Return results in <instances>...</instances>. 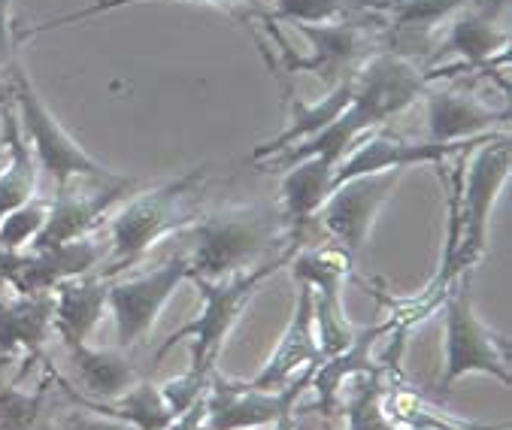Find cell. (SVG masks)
Wrapping results in <instances>:
<instances>
[{"mask_svg":"<svg viewBox=\"0 0 512 430\" xmlns=\"http://www.w3.org/2000/svg\"><path fill=\"white\" fill-rule=\"evenodd\" d=\"M425 70H419L409 58H400L394 52H373L352 76V100L346 110L319 134L306 137L294 146H285L282 152L270 155L273 167L267 170H288L303 158L322 155L334 164L346 158V152L373 128L385 125L391 116L403 113L425 88H428Z\"/></svg>","mask_w":512,"mask_h":430,"instance_id":"7a4b0ae2","label":"cell"},{"mask_svg":"<svg viewBox=\"0 0 512 430\" xmlns=\"http://www.w3.org/2000/svg\"><path fill=\"white\" fill-rule=\"evenodd\" d=\"M322 358L325 355H322V346H319V337H316L313 297H310V288H306L303 282H297L294 315L288 321L285 334L279 337L276 349L270 352V358L264 361V367L252 379V385L264 388V391L285 388L288 382H294V376H300L306 367H316Z\"/></svg>","mask_w":512,"mask_h":430,"instance_id":"9a60e30c","label":"cell"},{"mask_svg":"<svg viewBox=\"0 0 512 430\" xmlns=\"http://www.w3.org/2000/svg\"><path fill=\"white\" fill-rule=\"evenodd\" d=\"M185 279H188V258L179 246L170 252L167 261L155 264L152 270L110 282L107 309L116 318V334L122 349H134L152 334L164 303Z\"/></svg>","mask_w":512,"mask_h":430,"instance_id":"9c48e42d","label":"cell"},{"mask_svg":"<svg viewBox=\"0 0 512 430\" xmlns=\"http://www.w3.org/2000/svg\"><path fill=\"white\" fill-rule=\"evenodd\" d=\"M294 255H282V258H273L255 270H246V273H237L231 279H219V282H210V279H191L197 288H200V297H203V306L197 312V318L185 321L179 331H173L164 346L158 349L155 361H161L170 349H176L182 340H191V367L158 385L170 412L173 415H182L185 409H191L203 394L210 388V379L216 373V364H219V355L231 337V331L237 328V321L243 318L249 300L258 294V288L273 276L279 273L285 264H291Z\"/></svg>","mask_w":512,"mask_h":430,"instance_id":"3957f363","label":"cell"},{"mask_svg":"<svg viewBox=\"0 0 512 430\" xmlns=\"http://www.w3.org/2000/svg\"><path fill=\"white\" fill-rule=\"evenodd\" d=\"M104 258L107 243L88 237L52 249H31L28 255L0 249V282L16 288V294H52L61 282L91 273Z\"/></svg>","mask_w":512,"mask_h":430,"instance_id":"4fadbf2b","label":"cell"},{"mask_svg":"<svg viewBox=\"0 0 512 430\" xmlns=\"http://www.w3.org/2000/svg\"><path fill=\"white\" fill-rule=\"evenodd\" d=\"M10 94L16 100L19 110V128L25 131V140H31L34 158L37 164L52 176L55 188H64L76 179H113L119 173H113L110 167L97 164L58 122L55 116L46 110V103L40 100L34 82L28 79L25 67L19 58H13L10 64Z\"/></svg>","mask_w":512,"mask_h":430,"instance_id":"52a82bcc","label":"cell"},{"mask_svg":"<svg viewBox=\"0 0 512 430\" xmlns=\"http://www.w3.org/2000/svg\"><path fill=\"white\" fill-rule=\"evenodd\" d=\"M294 279L310 288L313 297V318L322 355H337L355 340V328L343 306V285L352 270V258L340 246H319L306 249L291 258Z\"/></svg>","mask_w":512,"mask_h":430,"instance_id":"30bf717a","label":"cell"},{"mask_svg":"<svg viewBox=\"0 0 512 430\" xmlns=\"http://www.w3.org/2000/svg\"><path fill=\"white\" fill-rule=\"evenodd\" d=\"M107 288L110 279L104 276H76L61 282L52 297H55V309H52V328L61 337L64 349L82 346L88 343L91 331L100 325V318L107 312Z\"/></svg>","mask_w":512,"mask_h":430,"instance_id":"e0dca14e","label":"cell"},{"mask_svg":"<svg viewBox=\"0 0 512 430\" xmlns=\"http://www.w3.org/2000/svg\"><path fill=\"white\" fill-rule=\"evenodd\" d=\"M188 258V279H231L255 270L273 258L297 255L303 240L291 237V228L279 206H222L188 228L182 237Z\"/></svg>","mask_w":512,"mask_h":430,"instance_id":"277c9868","label":"cell"},{"mask_svg":"<svg viewBox=\"0 0 512 430\" xmlns=\"http://www.w3.org/2000/svg\"><path fill=\"white\" fill-rule=\"evenodd\" d=\"M131 185H134L131 179L113 176L104 182L76 179L58 188L55 200L49 203L46 225L31 243V249H52V246H64L73 240H85L97 228L100 215H107L113 206H119L131 194Z\"/></svg>","mask_w":512,"mask_h":430,"instance_id":"7c38bea8","label":"cell"},{"mask_svg":"<svg viewBox=\"0 0 512 430\" xmlns=\"http://www.w3.org/2000/svg\"><path fill=\"white\" fill-rule=\"evenodd\" d=\"M52 294H16L0 300V355L40 352L52 328Z\"/></svg>","mask_w":512,"mask_h":430,"instance_id":"44dd1931","label":"cell"},{"mask_svg":"<svg viewBox=\"0 0 512 430\" xmlns=\"http://www.w3.org/2000/svg\"><path fill=\"white\" fill-rule=\"evenodd\" d=\"M134 4H161V0H94V4L82 7V10H73L67 16H58L52 22H43V25H34V28H25L16 34V40H28L34 34H46V31H55V28H64V25H76V22H85L91 16H100V13H110V10H122V7H134ZM200 4H219V7H234V4H249V7H261V0H200Z\"/></svg>","mask_w":512,"mask_h":430,"instance_id":"4316f807","label":"cell"},{"mask_svg":"<svg viewBox=\"0 0 512 430\" xmlns=\"http://www.w3.org/2000/svg\"><path fill=\"white\" fill-rule=\"evenodd\" d=\"M334 170H337V164L322 155L303 158L294 167L282 170L285 179L279 188L282 191L279 209L285 215L294 240H306V231H310L313 219L319 215L322 203L328 200V194L334 188Z\"/></svg>","mask_w":512,"mask_h":430,"instance_id":"ac0fdd59","label":"cell"},{"mask_svg":"<svg viewBox=\"0 0 512 430\" xmlns=\"http://www.w3.org/2000/svg\"><path fill=\"white\" fill-rule=\"evenodd\" d=\"M67 361L76 385L85 391V397L70 391V400L107 403L122 397L128 388L140 382V370L119 349H91L88 343H82L67 349Z\"/></svg>","mask_w":512,"mask_h":430,"instance_id":"d6986e66","label":"cell"},{"mask_svg":"<svg viewBox=\"0 0 512 430\" xmlns=\"http://www.w3.org/2000/svg\"><path fill=\"white\" fill-rule=\"evenodd\" d=\"M449 185V231L440 261V273L428 285V294L443 300L455 279L470 273L488 246V222L494 203L509 182V134L479 137L473 146L455 155Z\"/></svg>","mask_w":512,"mask_h":430,"instance_id":"6da1fadb","label":"cell"},{"mask_svg":"<svg viewBox=\"0 0 512 430\" xmlns=\"http://www.w3.org/2000/svg\"><path fill=\"white\" fill-rule=\"evenodd\" d=\"M46 215H49V203L43 200H28L25 206L4 215V219H0V249L19 252L22 246L34 243L46 225Z\"/></svg>","mask_w":512,"mask_h":430,"instance_id":"484cf974","label":"cell"},{"mask_svg":"<svg viewBox=\"0 0 512 430\" xmlns=\"http://www.w3.org/2000/svg\"><path fill=\"white\" fill-rule=\"evenodd\" d=\"M394 328V321H385V325H373V328H364L355 334V340L337 352V355H328L316 364L313 370V379H310V388L316 391V406L325 418L334 415V409L340 406V391L364 370H373L376 364L370 361V349L373 343L388 334Z\"/></svg>","mask_w":512,"mask_h":430,"instance_id":"ffe728a7","label":"cell"},{"mask_svg":"<svg viewBox=\"0 0 512 430\" xmlns=\"http://www.w3.org/2000/svg\"><path fill=\"white\" fill-rule=\"evenodd\" d=\"M273 4H276L273 19L288 22V25H325L337 19L370 16L364 10L349 7L346 0H273Z\"/></svg>","mask_w":512,"mask_h":430,"instance_id":"d4e9b609","label":"cell"},{"mask_svg":"<svg viewBox=\"0 0 512 430\" xmlns=\"http://www.w3.org/2000/svg\"><path fill=\"white\" fill-rule=\"evenodd\" d=\"M494 125H509V106L491 110L488 103L458 88L428 91V143H464L491 134Z\"/></svg>","mask_w":512,"mask_h":430,"instance_id":"2e32d148","label":"cell"},{"mask_svg":"<svg viewBox=\"0 0 512 430\" xmlns=\"http://www.w3.org/2000/svg\"><path fill=\"white\" fill-rule=\"evenodd\" d=\"M64 430H134L131 424L119 421V418H110V415H100V412H91L85 406H76L64 424Z\"/></svg>","mask_w":512,"mask_h":430,"instance_id":"83f0119b","label":"cell"},{"mask_svg":"<svg viewBox=\"0 0 512 430\" xmlns=\"http://www.w3.org/2000/svg\"><path fill=\"white\" fill-rule=\"evenodd\" d=\"M476 140H464V143H428V140H400V137H391V134H373V137L364 140V146H358L349 158H343L337 164V170H334V188L343 185V182H349V179L370 176V173H385V170H403V167H419V164H437L440 167L449 158H455L461 149L473 146Z\"/></svg>","mask_w":512,"mask_h":430,"instance_id":"5bb4252c","label":"cell"},{"mask_svg":"<svg viewBox=\"0 0 512 430\" xmlns=\"http://www.w3.org/2000/svg\"><path fill=\"white\" fill-rule=\"evenodd\" d=\"M4 149H7V161L4 170H0V219L25 206L28 200H34V188H37L34 155L25 146L19 119L10 110H4Z\"/></svg>","mask_w":512,"mask_h":430,"instance_id":"7402d4cb","label":"cell"},{"mask_svg":"<svg viewBox=\"0 0 512 430\" xmlns=\"http://www.w3.org/2000/svg\"><path fill=\"white\" fill-rule=\"evenodd\" d=\"M4 161H7V158H4V146H0V170H4Z\"/></svg>","mask_w":512,"mask_h":430,"instance_id":"4dcf8cb0","label":"cell"},{"mask_svg":"<svg viewBox=\"0 0 512 430\" xmlns=\"http://www.w3.org/2000/svg\"><path fill=\"white\" fill-rule=\"evenodd\" d=\"M467 373H485L509 388V343L476 315L470 273L452 282L443 297V376L440 394H449Z\"/></svg>","mask_w":512,"mask_h":430,"instance_id":"8992f818","label":"cell"},{"mask_svg":"<svg viewBox=\"0 0 512 430\" xmlns=\"http://www.w3.org/2000/svg\"><path fill=\"white\" fill-rule=\"evenodd\" d=\"M76 406H85L91 412H100V415H110V418H119L125 424H131L134 430H164L176 415L170 412L164 394L158 385L152 382H137L134 388H128L122 397L116 400H107V403H85V400H73Z\"/></svg>","mask_w":512,"mask_h":430,"instance_id":"603a6c76","label":"cell"},{"mask_svg":"<svg viewBox=\"0 0 512 430\" xmlns=\"http://www.w3.org/2000/svg\"><path fill=\"white\" fill-rule=\"evenodd\" d=\"M349 7H355V10H364V13H391V7H394V0H346Z\"/></svg>","mask_w":512,"mask_h":430,"instance_id":"f546056e","label":"cell"},{"mask_svg":"<svg viewBox=\"0 0 512 430\" xmlns=\"http://www.w3.org/2000/svg\"><path fill=\"white\" fill-rule=\"evenodd\" d=\"M10 4L13 0H0V70L13 64V22H10Z\"/></svg>","mask_w":512,"mask_h":430,"instance_id":"f1b7e54d","label":"cell"},{"mask_svg":"<svg viewBox=\"0 0 512 430\" xmlns=\"http://www.w3.org/2000/svg\"><path fill=\"white\" fill-rule=\"evenodd\" d=\"M313 370L316 367H306L294 382L276 391L255 388L252 382H231L216 370L203 394V430H258L291 421V409L310 388Z\"/></svg>","mask_w":512,"mask_h":430,"instance_id":"ba28073f","label":"cell"},{"mask_svg":"<svg viewBox=\"0 0 512 430\" xmlns=\"http://www.w3.org/2000/svg\"><path fill=\"white\" fill-rule=\"evenodd\" d=\"M400 173L403 170H385V173L349 179L337 185L322 203L316 219L325 228V234L334 237V246H340L349 258H355L364 249L370 228L376 225L379 209L391 197Z\"/></svg>","mask_w":512,"mask_h":430,"instance_id":"8fae6325","label":"cell"},{"mask_svg":"<svg viewBox=\"0 0 512 430\" xmlns=\"http://www.w3.org/2000/svg\"><path fill=\"white\" fill-rule=\"evenodd\" d=\"M352 397L346 403V430H403L391 421L385 409V379L382 370H364L352 379Z\"/></svg>","mask_w":512,"mask_h":430,"instance_id":"cb8c5ba5","label":"cell"},{"mask_svg":"<svg viewBox=\"0 0 512 430\" xmlns=\"http://www.w3.org/2000/svg\"><path fill=\"white\" fill-rule=\"evenodd\" d=\"M203 182H207V170L197 167L194 173L176 176L134 197L128 194L113 215L107 258L100 276L113 279L116 273L146 258L167 237H176L185 228H191L200 219Z\"/></svg>","mask_w":512,"mask_h":430,"instance_id":"5b68a950","label":"cell"}]
</instances>
